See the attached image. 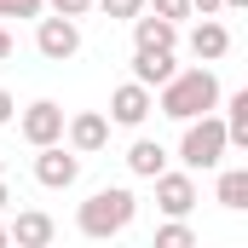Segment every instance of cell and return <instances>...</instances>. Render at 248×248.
Here are the masks:
<instances>
[{"label": "cell", "mask_w": 248, "mask_h": 248, "mask_svg": "<svg viewBox=\"0 0 248 248\" xmlns=\"http://www.w3.org/2000/svg\"><path fill=\"white\" fill-rule=\"evenodd\" d=\"M133 214H139V196L127 185H104V190H93V196L81 202L75 225H81V237L104 243V237H122L127 225H133Z\"/></svg>", "instance_id": "7a4b0ae2"}, {"label": "cell", "mask_w": 248, "mask_h": 248, "mask_svg": "<svg viewBox=\"0 0 248 248\" xmlns=\"http://www.w3.org/2000/svg\"><path fill=\"white\" fill-rule=\"evenodd\" d=\"M6 202H12V196H6V179H0V208H6Z\"/></svg>", "instance_id": "d4e9b609"}, {"label": "cell", "mask_w": 248, "mask_h": 248, "mask_svg": "<svg viewBox=\"0 0 248 248\" xmlns=\"http://www.w3.org/2000/svg\"><path fill=\"white\" fill-rule=\"evenodd\" d=\"M156 208L168 214V219H185L190 208H196V179H190V168L185 173H156Z\"/></svg>", "instance_id": "ba28073f"}, {"label": "cell", "mask_w": 248, "mask_h": 248, "mask_svg": "<svg viewBox=\"0 0 248 248\" xmlns=\"http://www.w3.org/2000/svg\"><path fill=\"white\" fill-rule=\"evenodd\" d=\"M190 243H196V231H190L185 219H168V225L156 231V248H190Z\"/></svg>", "instance_id": "e0dca14e"}, {"label": "cell", "mask_w": 248, "mask_h": 248, "mask_svg": "<svg viewBox=\"0 0 248 248\" xmlns=\"http://www.w3.org/2000/svg\"><path fill=\"white\" fill-rule=\"evenodd\" d=\"M0 243H12V237H6V225H0Z\"/></svg>", "instance_id": "484cf974"}, {"label": "cell", "mask_w": 248, "mask_h": 248, "mask_svg": "<svg viewBox=\"0 0 248 248\" xmlns=\"http://www.w3.org/2000/svg\"><path fill=\"white\" fill-rule=\"evenodd\" d=\"M93 6H104L110 17H139L144 12V0H93Z\"/></svg>", "instance_id": "ffe728a7"}, {"label": "cell", "mask_w": 248, "mask_h": 248, "mask_svg": "<svg viewBox=\"0 0 248 248\" xmlns=\"http://www.w3.org/2000/svg\"><path fill=\"white\" fill-rule=\"evenodd\" d=\"M46 0H0V17H41Z\"/></svg>", "instance_id": "d6986e66"}, {"label": "cell", "mask_w": 248, "mask_h": 248, "mask_svg": "<svg viewBox=\"0 0 248 248\" xmlns=\"http://www.w3.org/2000/svg\"><path fill=\"white\" fill-rule=\"evenodd\" d=\"M12 110H17V104H12V93H6V87H0V127L12 122Z\"/></svg>", "instance_id": "7402d4cb"}, {"label": "cell", "mask_w": 248, "mask_h": 248, "mask_svg": "<svg viewBox=\"0 0 248 248\" xmlns=\"http://www.w3.org/2000/svg\"><path fill=\"white\" fill-rule=\"evenodd\" d=\"M17 133L41 150V144H58L63 139V104H52V98H35L23 116H17Z\"/></svg>", "instance_id": "5b68a950"}, {"label": "cell", "mask_w": 248, "mask_h": 248, "mask_svg": "<svg viewBox=\"0 0 248 248\" xmlns=\"http://www.w3.org/2000/svg\"><path fill=\"white\" fill-rule=\"evenodd\" d=\"M219 104V75L202 63V69H173L162 87H156V110L173 116V122H190V116H208Z\"/></svg>", "instance_id": "6da1fadb"}, {"label": "cell", "mask_w": 248, "mask_h": 248, "mask_svg": "<svg viewBox=\"0 0 248 248\" xmlns=\"http://www.w3.org/2000/svg\"><path fill=\"white\" fill-rule=\"evenodd\" d=\"M190 52H196L202 63H219L225 52H231V29H225V23H214V17H202V23L190 29Z\"/></svg>", "instance_id": "8fae6325"}, {"label": "cell", "mask_w": 248, "mask_h": 248, "mask_svg": "<svg viewBox=\"0 0 248 248\" xmlns=\"http://www.w3.org/2000/svg\"><path fill=\"white\" fill-rule=\"evenodd\" d=\"M225 150H231V139H225V122H219V116H190V122H185L179 162H185L190 173H208V168H219V162H225Z\"/></svg>", "instance_id": "3957f363"}, {"label": "cell", "mask_w": 248, "mask_h": 248, "mask_svg": "<svg viewBox=\"0 0 248 248\" xmlns=\"http://www.w3.org/2000/svg\"><path fill=\"white\" fill-rule=\"evenodd\" d=\"M144 12H156V17H168V23H179V17H190V0H144Z\"/></svg>", "instance_id": "ac0fdd59"}, {"label": "cell", "mask_w": 248, "mask_h": 248, "mask_svg": "<svg viewBox=\"0 0 248 248\" xmlns=\"http://www.w3.org/2000/svg\"><path fill=\"white\" fill-rule=\"evenodd\" d=\"M225 139H231V150H248V93L225 98Z\"/></svg>", "instance_id": "2e32d148"}, {"label": "cell", "mask_w": 248, "mask_h": 248, "mask_svg": "<svg viewBox=\"0 0 248 248\" xmlns=\"http://www.w3.org/2000/svg\"><path fill=\"white\" fill-rule=\"evenodd\" d=\"M63 133H69V150H75V156H93V150H104V144H110V122H104L98 110L69 116V122H63Z\"/></svg>", "instance_id": "9c48e42d"}, {"label": "cell", "mask_w": 248, "mask_h": 248, "mask_svg": "<svg viewBox=\"0 0 248 248\" xmlns=\"http://www.w3.org/2000/svg\"><path fill=\"white\" fill-rule=\"evenodd\" d=\"M0 179H6V162H0Z\"/></svg>", "instance_id": "4316f807"}, {"label": "cell", "mask_w": 248, "mask_h": 248, "mask_svg": "<svg viewBox=\"0 0 248 248\" xmlns=\"http://www.w3.org/2000/svg\"><path fill=\"white\" fill-rule=\"evenodd\" d=\"M127 168H133L139 179H156V173L168 168V150H162L156 139H133V150H127Z\"/></svg>", "instance_id": "5bb4252c"}, {"label": "cell", "mask_w": 248, "mask_h": 248, "mask_svg": "<svg viewBox=\"0 0 248 248\" xmlns=\"http://www.w3.org/2000/svg\"><path fill=\"white\" fill-rule=\"evenodd\" d=\"M35 179L46 190H69L81 179V156L75 150H63V144H41V156H35Z\"/></svg>", "instance_id": "8992f818"}, {"label": "cell", "mask_w": 248, "mask_h": 248, "mask_svg": "<svg viewBox=\"0 0 248 248\" xmlns=\"http://www.w3.org/2000/svg\"><path fill=\"white\" fill-rule=\"evenodd\" d=\"M214 196H219V208L243 214V208H248V168H225V173H219V190H214Z\"/></svg>", "instance_id": "9a60e30c"}, {"label": "cell", "mask_w": 248, "mask_h": 248, "mask_svg": "<svg viewBox=\"0 0 248 248\" xmlns=\"http://www.w3.org/2000/svg\"><path fill=\"white\" fill-rule=\"evenodd\" d=\"M46 6H52L58 17H87V12H93V0H46Z\"/></svg>", "instance_id": "44dd1931"}, {"label": "cell", "mask_w": 248, "mask_h": 248, "mask_svg": "<svg viewBox=\"0 0 248 248\" xmlns=\"http://www.w3.org/2000/svg\"><path fill=\"white\" fill-rule=\"evenodd\" d=\"M190 12H202V17H214V12H219V0H190Z\"/></svg>", "instance_id": "603a6c76"}, {"label": "cell", "mask_w": 248, "mask_h": 248, "mask_svg": "<svg viewBox=\"0 0 248 248\" xmlns=\"http://www.w3.org/2000/svg\"><path fill=\"white\" fill-rule=\"evenodd\" d=\"M35 52H41L46 63H69L75 52H81V23H75V17H41Z\"/></svg>", "instance_id": "277c9868"}, {"label": "cell", "mask_w": 248, "mask_h": 248, "mask_svg": "<svg viewBox=\"0 0 248 248\" xmlns=\"http://www.w3.org/2000/svg\"><path fill=\"white\" fill-rule=\"evenodd\" d=\"M150 110H156V93L139 87V81H122V87L110 93V122H116V127H144Z\"/></svg>", "instance_id": "52a82bcc"}, {"label": "cell", "mask_w": 248, "mask_h": 248, "mask_svg": "<svg viewBox=\"0 0 248 248\" xmlns=\"http://www.w3.org/2000/svg\"><path fill=\"white\" fill-rule=\"evenodd\" d=\"M6 237H12L17 248H46L52 237H58V225H52L46 214H17V219L6 225Z\"/></svg>", "instance_id": "7c38bea8"}, {"label": "cell", "mask_w": 248, "mask_h": 248, "mask_svg": "<svg viewBox=\"0 0 248 248\" xmlns=\"http://www.w3.org/2000/svg\"><path fill=\"white\" fill-rule=\"evenodd\" d=\"M0 58H12V35H6V23H0Z\"/></svg>", "instance_id": "cb8c5ba5"}, {"label": "cell", "mask_w": 248, "mask_h": 248, "mask_svg": "<svg viewBox=\"0 0 248 248\" xmlns=\"http://www.w3.org/2000/svg\"><path fill=\"white\" fill-rule=\"evenodd\" d=\"M173 69H179V63H173V46H139V52H133V81L150 87V93H156Z\"/></svg>", "instance_id": "30bf717a"}, {"label": "cell", "mask_w": 248, "mask_h": 248, "mask_svg": "<svg viewBox=\"0 0 248 248\" xmlns=\"http://www.w3.org/2000/svg\"><path fill=\"white\" fill-rule=\"evenodd\" d=\"M133 23V46H173L179 41V23H168V17H156V12H139V17H127Z\"/></svg>", "instance_id": "4fadbf2b"}]
</instances>
